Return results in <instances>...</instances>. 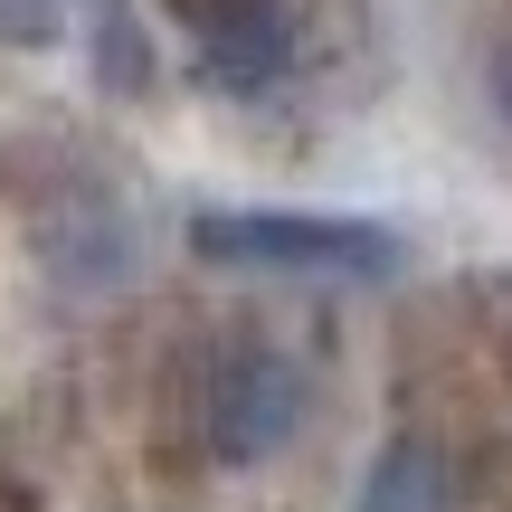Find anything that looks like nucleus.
Returning a JSON list of instances; mask_svg holds the SVG:
<instances>
[{
	"mask_svg": "<svg viewBox=\"0 0 512 512\" xmlns=\"http://www.w3.org/2000/svg\"><path fill=\"white\" fill-rule=\"evenodd\" d=\"M313 408H323V380H313L304 351L266 342V332H238V342H219L200 361V380H190V437H200L209 465L256 475V465L304 446Z\"/></svg>",
	"mask_w": 512,
	"mask_h": 512,
	"instance_id": "f257e3e1",
	"label": "nucleus"
},
{
	"mask_svg": "<svg viewBox=\"0 0 512 512\" xmlns=\"http://www.w3.org/2000/svg\"><path fill=\"white\" fill-rule=\"evenodd\" d=\"M190 256L228 275H294V285H389L408 238L342 209H190Z\"/></svg>",
	"mask_w": 512,
	"mask_h": 512,
	"instance_id": "f03ea898",
	"label": "nucleus"
},
{
	"mask_svg": "<svg viewBox=\"0 0 512 512\" xmlns=\"http://www.w3.org/2000/svg\"><path fill=\"white\" fill-rule=\"evenodd\" d=\"M171 29L209 95H275L304 67V0H171Z\"/></svg>",
	"mask_w": 512,
	"mask_h": 512,
	"instance_id": "7ed1b4c3",
	"label": "nucleus"
},
{
	"mask_svg": "<svg viewBox=\"0 0 512 512\" xmlns=\"http://www.w3.org/2000/svg\"><path fill=\"white\" fill-rule=\"evenodd\" d=\"M133 219L105 200V190H57V209L38 219V256H48V275L57 285H76V294H105V285H124L133 275Z\"/></svg>",
	"mask_w": 512,
	"mask_h": 512,
	"instance_id": "20e7f679",
	"label": "nucleus"
},
{
	"mask_svg": "<svg viewBox=\"0 0 512 512\" xmlns=\"http://www.w3.org/2000/svg\"><path fill=\"white\" fill-rule=\"evenodd\" d=\"M351 512H456V456L437 437H389L361 465V494Z\"/></svg>",
	"mask_w": 512,
	"mask_h": 512,
	"instance_id": "39448f33",
	"label": "nucleus"
},
{
	"mask_svg": "<svg viewBox=\"0 0 512 512\" xmlns=\"http://www.w3.org/2000/svg\"><path fill=\"white\" fill-rule=\"evenodd\" d=\"M86 10V48H95V86L105 95H152V29L133 0H76Z\"/></svg>",
	"mask_w": 512,
	"mask_h": 512,
	"instance_id": "423d86ee",
	"label": "nucleus"
},
{
	"mask_svg": "<svg viewBox=\"0 0 512 512\" xmlns=\"http://www.w3.org/2000/svg\"><path fill=\"white\" fill-rule=\"evenodd\" d=\"M0 38H10V48H48L57 38V0H0Z\"/></svg>",
	"mask_w": 512,
	"mask_h": 512,
	"instance_id": "0eeeda50",
	"label": "nucleus"
}]
</instances>
